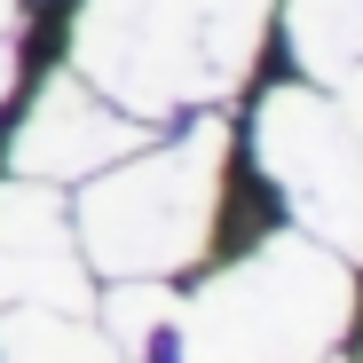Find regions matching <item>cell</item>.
I'll return each instance as SVG.
<instances>
[{
	"instance_id": "cell-1",
	"label": "cell",
	"mask_w": 363,
	"mask_h": 363,
	"mask_svg": "<svg viewBox=\"0 0 363 363\" xmlns=\"http://www.w3.org/2000/svg\"><path fill=\"white\" fill-rule=\"evenodd\" d=\"M221 127H206L190 143H166V150H127L111 182L87 190V253L111 277H166V269H190L213 237V206H221Z\"/></svg>"
},
{
	"instance_id": "cell-3",
	"label": "cell",
	"mask_w": 363,
	"mask_h": 363,
	"mask_svg": "<svg viewBox=\"0 0 363 363\" xmlns=\"http://www.w3.org/2000/svg\"><path fill=\"white\" fill-rule=\"evenodd\" d=\"M261 158L324 237L363 253V72L340 95L284 87L261 111Z\"/></svg>"
},
{
	"instance_id": "cell-5",
	"label": "cell",
	"mask_w": 363,
	"mask_h": 363,
	"mask_svg": "<svg viewBox=\"0 0 363 363\" xmlns=\"http://www.w3.org/2000/svg\"><path fill=\"white\" fill-rule=\"evenodd\" d=\"M0 300H16V308H79L87 300L64 221L32 190H0Z\"/></svg>"
},
{
	"instance_id": "cell-2",
	"label": "cell",
	"mask_w": 363,
	"mask_h": 363,
	"mask_svg": "<svg viewBox=\"0 0 363 363\" xmlns=\"http://www.w3.org/2000/svg\"><path fill=\"white\" fill-rule=\"evenodd\" d=\"M347 324H355V277L300 237L213 277L198 308L182 316L198 355H324L340 347Z\"/></svg>"
},
{
	"instance_id": "cell-7",
	"label": "cell",
	"mask_w": 363,
	"mask_h": 363,
	"mask_svg": "<svg viewBox=\"0 0 363 363\" xmlns=\"http://www.w3.org/2000/svg\"><path fill=\"white\" fill-rule=\"evenodd\" d=\"M9 16H16V9L0 0V87H9Z\"/></svg>"
},
{
	"instance_id": "cell-4",
	"label": "cell",
	"mask_w": 363,
	"mask_h": 363,
	"mask_svg": "<svg viewBox=\"0 0 363 363\" xmlns=\"http://www.w3.org/2000/svg\"><path fill=\"white\" fill-rule=\"evenodd\" d=\"M143 143V118L111 111L95 79H48V95L24 118L16 166L24 174H103L111 158H127Z\"/></svg>"
},
{
	"instance_id": "cell-6",
	"label": "cell",
	"mask_w": 363,
	"mask_h": 363,
	"mask_svg": "<svg viewBox=\"0 0 363 363\" xmlns=\"http://www.w3.org/2000/svg\"><path fill=\"white\" fill-rule=\"evenodd\" d=\"M292 32H300V55L316 72H332L347 55H363V0H300Z\"/></svg>"
}]
</instances>
